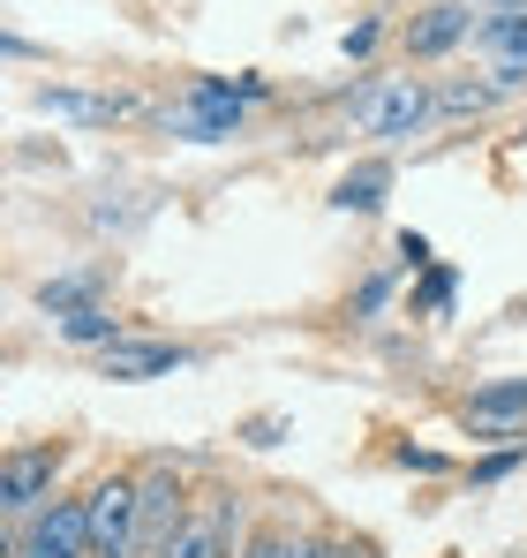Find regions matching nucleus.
Masks as SVG:
<instances>
[{
  "label": "nucleus",
  "mask_w": 527,
  "mask_h": 558,
  "mask_svg": "<svg viewBox=\"0 0 527 558\" xmlns=\"http://www.w3.org/2000/svg\"><path fill=\"white\" fill-rule=\"evenodd\" d=\"M106 302V272H61L38 287V310L46 317H76V310H98Z\"/></svg>",
  "instance_id": "obj_11"
},
{
  "label": "nucleus",
  "mask_w": 527,
  "mask_h": 558,
  "mask_svg": "<svg viewBox=\"0 0 527 558\" xmlns=\"http://www.w3.org/2000/svg\"><path fill=\"white\" fill-rule=\"evenodd\" d=\"M384 294H392V279H384V272H377V279H361V287H354V317L384 310Z\"/></svg>",
  "instance_id": "obj_21"
},
{
  "label": "nucleus",
  "mask_w": 527,
  "mask_h": 558,
  "mask_svg": "<svg viewBox=\"0 0 527 558\" xmlns=\"http://www.w3.org/2000/svg\"><path fill=\"white\" fill-rule=\"evenodd\" d=\"M527 461V446H505V453H490V461H475V483H505L513 468Z\"/></svg>",
  "instance_id": "obj_19"
},
{
  "label": "nucleus",
  "mask_w": 527,
  "mask_h": 558,
  "mask_svg": "<svg viewBox=\"0 0 527 558\" xmlns=\"http://www.w3.org/2000/svg\"><path fill=\"white\" fill-rule=\"evenodd\" d=\"M467 31H475V8H467V0H438V8H422V15L407 23V53H415V61H438Z\"/></svg>",
  "instance_id": "obj_10"
},
{
  "label": "nucleus",
  "mask_w": 527,
  "mask_h": 558,
  "mask_svg": "<svg viewBox=\"0 0 527 558\" xmlns=\"http://www.w3.org/2000/svg\"><path fill=\"white\" fill-rule=\"evenodd\" d=\"M286 430H294L286 415H249V423H242V446H257V453H271V446H279Z\"/></svg>",
  "instance_id": "obj_17"
},
{
  "label": "nucleus",
  "mask_w": 527,
  "mask_h": 558,
  "mask_svg": "<svg viewBox=\"0 0 527 558\" xmlns=\"http://www.w3.org/2000/svg\"><path fill=\"white\" fill-rule=\"evenodd\" d=\"M430 113H438V92H430L422 76H384V84H369V92L354 98V129H361V136H377V144L415 136Z\"/></svg>",
  "instance_id": "obj_1"
},
{
  "label": "nucleus",
  "mask_w": 527,
  "mask_h": 558,
  "mask_svg": "<svg viewBox=\"0 0 527 558\" xmlns=\"http://www.w3.org/2000/svg\"><path fill=\"white\" fill-rule=\"evenodd\" d=\"M8 558H90V506H84V498L38 506L30 529L8 536Z\"/></svg>",
  "instance_id": "obj_2"
},
{
  "label": "nucleus",
  "mask_w": 527,
  "mask_h": 558,
  "mask_svg": "<svg viewBox=\"0 0 527 558\" xmlns=\"http://www.w3.org/2000/svg\"><path fill=\"white\" fill-rule=\"evenodd\" d=\"M61 340H69V348H113V340H128V332H121V317L98 302V310H76V317H61Z\"/></svg>",
  "instance_id": "obj_14"
},
{
  "label": "nucleus",
  "mask_w": 527,
  "mask_h": 558,
  "mask_svg": "<svg viewBox=\"0 0 527 558\" xmlns=\"http://www.w3.org/2000/svg\"><path fill=\"white\" fill-rule=\"evenodd\" d=\"M61 468H69L61 446H8V461H0V506H8L15 521H23V513H38V506L53 498Z\"/></svg>",
  "instance_id": "obj_4"
},
{
  "label": "nucleus",
  "mask_w": 527,
  "mask_h": 558,
  "mask_svg": "<svg viewBox=\"0 0 527 558\" xmlns=\"http://www.w3.org/2000/svg\"><path fill=\"white\" fill-rule=\"evenodd\" d=\"M136 483H144V498H136V558H159L181 536V521H188V506H181V475H174V468H144Z\"/></svg>",
  "instance_id": "obj_5"
},
{
  "label": "nucleus",
  "mask_w": 527,
  "mask_h": 558,
  "mask_svg": "<svg viewBox=\"0 0 527 558\" xmlns=\"http://www.w3.org/2000/svg\"><path fill=\"white\" fill-rule=\"evenodd\" d=\"M452 287H459V279H452V265H430V272H422V287H415V317H444V310H452Z\"/></svg>",
  "instance_id": "obj_15"
},
{
  "label": "nucleus",
  "mask_w": 527,
  "mask_h": 558,
  "mask_svg": "<svg viewBox=\"0 0 527 558\" xmlns=\"http://www.w3.org/2000/svg\"><path fill=\"white\" fill-rule=\"evenodd\" d=\"M38 106L53 113V121H84V129H106V121H121L128 113V98H98V92H38Z\"/></svg>",
  "instance_id": "obj_12"
},
{
  "label": "nucleus",
  "mask_w": 527,
  "mask_h": 558,
  "mask_svg": "<svg viewBox=\"0 0 527 558\" xmlns=\"http://www.w3.org/2000/svg\"><path fill=\"white\" fill-rule=\"evenodd\" d=\"M384 189H392V167H384V159H361L347 182L332 189V204H340V211H377V204H384Z\"/></svg>",
  "instance_id": "obj_13"
},
{
  "label": "nucleus",
  "mask_w": 527,
  "mask_h": 558,
  "mask_svg": "<svg viewBox=\"0 0 527 558\" xmlns=\"http://www.w3.org/2000/svg\"><path fill=\"white\" fill-rule=\"evenodd\" d=\"M136 498H144L136 475H106L84 498L90 506V558H136Z\"/></svg>",
  "instance_id": "obj_3"
},
{
  "label": "nucleus",
  "mask_w": 527,
  "mask_h": 558,
  "mask_svg": "<svg viewBox=\"0 0 527 558\" xmlns=\"http://www.w3.org/2000/svg\"><path fill=\"white\" fill-rule=\"evenodd\" d=\"M234 521H242V506H234V498H204L159 558H234Z\"/></svg>",
  "instance_id": "obj_7"
},
{
  "label": "nucleus",
  "mask_w": 527,
  "mask_h": 558,
  "mask_svg": "<svg viewBox=\"0 0 527 558\" xmlns=\"http://www.w3.org/2000/svg\"><path fill=\"white\" fill-rule=\"evenodd\" d=\"M98 363H106V377L136 385V377H174V371H188V348H174V340H113V348H98Z\"/></svg>",
  "instance_id": "obj_9"
},
{
  "label": "nucleus",
  "mask_w": 527,
  "mask_h": 558,
  "mask_svg": "<svg viewBox=\"0 0 527 558\" xmlns=\"http://www.w3.org/2000/svg\"><path fill=\"white\" fill-rule=\"evenodd\" d=\"M286 558H347L340 536H286Z\"/></svg>",
  "instance_id": "obj_20"
},
{
  "label": "nucleus",
  "mask_w": 527,
  "mask_h": 558,
  "mask_svg": "<svg viewBox=\"0 0 527 558\" xmlns=\"http://www.w3.org/2000/svg\"><path fill=\"white\" fill-rule=\"evenodd\" d=\"M400 257H407L415 272H430V242H422V234H400Z\"/></svg>",
  "instance_id": "obj_24"
},
{
  "label": "nucleus",
  "mask_w": 527,
  "mask_h": 558,
  "mask_svg": "<svg viewBox=\"0 0 527 558\" xmlns=\"http://www.w3.org/2000/svg\"><path fill=\"white\" fill-rule=\"evenodd\" d=\"M392 461H400V468H415V475H438V468H444V453H430V446H400Z\"/></svg>",
  "instance_id": "obj_23"
},
{
  "label": "nucleus",
  "mask_w": 527,
  "mask_h": 558,
  "mask_svg": "<svg viewBox=\"0 0 527 558\" xmlns=\"http://www.w3.org/2000/svg\"><path fill=\"white\" fill-rule=\"evenodd\" d=\"M467 430H475V438H513V446H527V377L482 385V392L467 400Z\"/></svg>",
  "instance_id": "obj_8"
},
{
  "label": "nucleus",
  "mask_w": 527,
  "mask_h": 558,
  "mask_svg": "<svg viewBox=\"0 0 527 558\" xmlns=\"http://www.w3.org/2000/svg\"><path fill=\"white\" fill-rule=\"evenodd\" d=\"M242 121H249V106L234 98L226 76H204V84L188 92V106L174 113V129L188 144H226V136H242Z\"/></svg>",
  "instance_id": "obj_6"
},
{
  "label": "nucleus",
  "mask_w": 527,
  "mask_h": 558,
  "mask_svg": "<svg viewBox=\"0 0 527 558\" xmlns=\"http://www.w3.org/2000/svg\"><path fill=\"white\" fill-rule=\"evenodd\" d=\"M377 38H384V23H377V15H361L347 38H340V53H347V61H369V53H377Z\"/></svg>",
  "instance_id": "obj_18"
},
{
  "label": "nucleus",
  "mask_w": 527,
  "mask_h": 558,
  "mask_svg": "<svg viewBox=\"0 0 527 558\" xmlns=\"http://www.w3.org/2000/svg\"><path fill=\"white\" fill-rule=\"evenodd\" d=\"M513 8H527V0H513Z\"/></svg>",
  "instance_id": "obj_25"
},
{
  "label": "nucleus",
  "mask_w": 527,
  "mask_h": 558,
  "mask_svg": "<svg viewBox=\"0 0 527 558\" xmlns=\"http://www.w3.org/2000/svg\"><path fill=\"white\" fill-rule=\"evenodd\" d=\"M234 558H286V536H279V529H257V536H249Z\"/></svg>",
  "instance_id": "obj_22"
},
{
  "label": "nucleus",
  "mask_w": 527,
  "mask_h": 558,
  "mask_svg": "<svg viewBox=\"0 0 527 558\" xmlns=\"http://www.w3.org/2000/svg\"><path fill=\"white\" fill-rule=\"evenodd\" d=\"M482 38H490V46H505L513 61H527V15H490V23H482Z\"/></svg>",
  "instance_id": "obj_16"
}]
</instances>
